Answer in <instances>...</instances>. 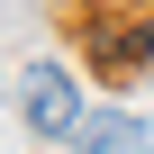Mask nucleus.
Returning <instances> with one entry per match:
<instances>
[{"label": "nucleus", "mask_w": 154, "mask_h": 154, "mask_svg": "<svg viewBox=\"0 0 154 154\" xmlns=\"http://www.w3.org/2000/svg\"><path fill=\"white\" fill-rule=\"evenodd\" d=\"M9 100H18V127H27V136L72 145V127H82V91H72V72H63V63H18Z\"/></svg>", "instance_id": "f257e3e1"}, {"label": "nucleus", "mask_w": 154, "mask_h": 154, "mask_svg": "<svg viewBox=\"0 0 154 154\" xmlns=\"http://www.w3.org/2000/svg\"><path fill=\"white\" fill-rule=\"evenodd\" d=\"M72 154H145V127L127 109H82V127H72Z\"/></svg>", "instance_id": "f03ea898"}]
</instances>
